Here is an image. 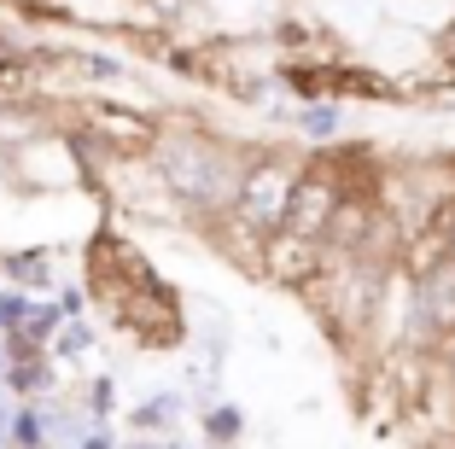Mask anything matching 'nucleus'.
Wrapping results in <instances>:
<instances>
[{
	"label": "nucleus",
	"instance_id": "nucleus-6",
	"mask_svg": "<svg viewBox=\"0 0 455 449\" xmlns=\"http://www.w3.org/2000/svg\"><path fill=\"white\" fill-rule=\"evenodd\" d=\"M0 175H6L12 187H24V193H70V187H88V175H82L65 129L41 134V140L18 146V152H0Z\"/></svg>",
	"mask_w": 455,
	"mask_h": 449
},
{
	"label": "nucleus",
	"instance_id": "nucleus-23",
	"mask_svg": "<svg viewBox=\"0 0 455 449\" xmlns=\"http://www.w3.org/2000/svg\"><path fill=\"white\" fill-rule=\"evenodd\" d=\"M0 385H6V357H0Z\"/></svg>",
	"mask_w": 455,
	"mask_h": 449
},
{
	"label": "nucleus",
	"instance_id": "nucleus-13",
	"mask_svg": "<svg viewBox=\"0 0 455 449\" xmlns=\"http://www.w3.org/2000/svg\"><path fill=\"white\" fill-rule=\"evenodd\" d=\"M199 437H204L211 449L240 444V437H245V409H240V403H228V397L204 403V409H199Z\"/></svg>",
	"mask_w": 455,
	"mask_h": 449
},
{
	"label": "nucleus",
	"instance_id": "nucleus-8",
	"mask_svg": "<svg viewBox=\"0 0 455 449\" xmlns=\"http://www.w3.org/2000/svg\"><path fill=\"white\" fill-rule=\"evenodd\" d=\"M339 198H345V187H339L333 175L304 152V170H298L292 193H286L281 228H292V234H304V239H322L327 222H333V211H339Z\"/></svg>",
	"mask_w": 455,
	"mask_h": 449
},
{
	"label": "nucleus",
	"instance_id": "nucleus-12",
	"mask_svg": "<svg viewBox=\"0 0 455 449\" xmlns=\"http://www.w3.org/2000/svg\"><path fill=\"white\" fill-rule=\"evenodd\" d=\"M181 421H188V391H152L147 403L129 409V432L140 437H170Z\"/></svg>",
	"mask_w": 455,
	"mask_h": 449
},
{
	"label": "nucleus",
	"instance_id": "nucleus-1",
	"mask_svg": "<svg viewBox=\"0 0 455 449\" xmlns=\"http://www.w3.org/2000/svg\"><path fill=\"white\" fill-rule=\"evenodd\" d=\"M251 158V146H234L222 129H211L193 111H158V140L147 146V164L193 216V228H204L211 216H222L234 204L240 170Z\"/></svg>",
	"mask_w": 455,
	"mask_h": 449
},
{
	"label": "nucleus",
	"instance_id": "nucleus-11",
	"mask_svg": "<svg viewBox=\"0 0 455 449\" xmlns=\"http://www.w3.org/2000/svg\"><path fill=\"white\" fill-rule=\"evenodd\" d=\"M292 134L304 140V152L333 146L339 134H345V100H309V106H292Z\"/></svg>",
	"mask_w": 455,
	"mask_h": 449
},
{
	"label": "nucleus",
	"instance_id": "nucleus-18",
	"mask_svg": "<svg viewBox=\"0 0 455 449\" xmlns=\"http://www.w3.org/2000/svg\"><path fill=\"white\" fill-rule=\"evenodd\" d=\"M53 304H59V316H65V321H82V316H88V286H82V280H59Z\"/></svg>",
	"mask_w": 455,
	"mask_h": 449
},
{
	"label": "nucleus",
	"instance_id": "nucleus-20",
	"mask_svg": "<svg viewBox=\"0 0 455 449\" xmlns=\"http://www.w3.org/2000/svg\"><path fill=\"white\" fill-rule=\"evenodd\" d=\"M432 357H438V368L450 373V385H455V333H450V339H438V350H432Z\"/></svg>",
	"mask_w": 455,
	"mask_h": 449
},
{
	"label": "nucleus",
	"instance_id": "nucleus-3",
	"mask_svg": "<svg viewBox=\"0 0 455 449\" xmlns=\"http://www.w3.org/2000/svg\"><path fill=\"white\" fill-rule=\"evenodd\" d=\"M106 321L134 339L140 350H181L193 339V321H188V304L170 280H152V286H129L117 304L106 309Z\"/></svg>",
	"mask_w": 455,
	"mask_h": 449
},
{
	"label": "nucleus",
	"instance_id": "nucleus-21",
	"mask_svg": "<svg viewBox=\"0 0 455 449\" xmlns=\"http://www.w3.org/2000/svg\"><path fill=\"white\" fill-rule=\"evenodd\" d=\"M76 449H117V437H111V426H94V432L82 437Z\"/></svg>",
	"mask_w": 455,
	"mask_h": 449
},
{
	"label": "nucleus",
	"instance_id": "nucleus-10",
	"mask_svg": "<svg viewBox=\"0 0 455 449\" xmlns=\"http://www.w3.org/2000/svg\"><path fill=\"white\" fill-rule=\"evenodd\" d=\"M0 391L12 397V403H41V397L59 391V362L47 350H29V357H12L6 362V385Z\"/></svg>",
	"mask_w": 455,
	"mask_h": 449
},
{
	"label": "nucleus",
	"instance_id": "nucleus-15",
	"mask_svg": "<svg viewBox=\"0 0 455 449\" xmlns=\"http://www.w3.org/2000/svg\"><path fill=\"white\" fill-rule=\"evenodd\" d=\"M6 449H47V421H41V403H12V421H6Z\"/></svg>",
	"mask_w": 455,
	"mask_h": 449
},
{
	"label": "nucleus",
	"instance_id": "nucleus-22",
	"mask_svg": "<svg viewBox=\"0 0 455 449\" xmlns=\"http://www.w3.org/2000/svg\"><path fill=\"white\" fill-rule=\"evenodd\" d=\"M432 222L443 228V245H450V257H455V204H443V211L432 216Z\"/></svg>",
	"mask_w": 455,
	"mask_h": 449
},
{
	"label": "nucleus",
	"instance_id": "nucleus-2",
	"mask_svg": "<svg viewBox=\"0 0 455 449\" xmlns=\"http://www.w3.org/2000/svg\"><path fill=\"white\" fill-rule=\"evenodd\" d=\"M386 280H391V269L327 252V269L309 286H298V298L315 309V321L327 327V339L345 357L356 350L362 362H374V321H379V304H386Z\"/></svg>",
	"mask_w": 455,
	"mask_h": 449
},
{
	"label": "nucleus",
	"instance_id": "nucleus-16",
	"mask_svg": "<svg viewBox=\"0 0 455 449\" xmlns=\"http://www.w3.org/2000/svg\"><path fill=\"white\" fill-rule=\"evenodd\" d=\"M59 327H65V316H59V304H53V298H29L24 321H18L12 333H18V339H29V344H36V350H47Z\"/></svg>",
	"mask_w": 455,
	"mask_h": 449
},
{
	"label": "nucleus",
	"instance_id": "nucleus-4",
	"mask_svg": "<svg viewBox=\"0 0 455 449\" xmlns=\"http://www.w3.org/2000/svg\"><path fill=\"white\" fill-rule=\"evenodd\" d=\"M59 123H70V129H82L88 140H100L111 158H147V146L158 140V111L111 100V93L65 100V106H59Z\"/></svg>",
	"mask_w": 455,
	"mask_h": 449
},
{
	"label": "nucleus",
	"instance_id": "nucleus-14",
	"mask_svg": "<svg viewBox=\"0 0 455 449\" xmlns=\"http://www.w3.org/2000/svg\"><path fill=\"white\" fill-rule=\"evenodd\" d=\"M94 344H100V327L88 316L82 321H65V327L53 333V344H47V357L65 368V362H82V357H94Z\"/></svg>",
	"mask_w": 455,
	"mask_h": 449
},
{
	"label": "nucleus",
	"instance_id": "nucleus-7",
	"mask_svg": "<svg viewBox=\"0 0 455 449\" xmlns=\"http://www.w3.org/2000/svg\"><path fill=\"white\" fill-rule=\"evenodd\" d=\"M322 269H327V245L292 234V228H268L263 245H257V280H268V286H281V292L309 286Z\"/></svg>",
	"mask_w": 455,
	"mask_h": 449
},
{
	"label": "nucleus",
	"instance_id": "nucleus-5",
	"mask_svg": "<svg viewBox=\"0 0 455 449\" xmlns=\"http://www.w3.org/2000/svg\"><path fill=\"white\" fill-rule=\"evenodd\" d=\"M298 170H304V158L286 152V146H251V158H245V170H240V187H234V204H228V211L240 216L245 228H257V234L281 228V211H286V193H292Z\"/></svg>",
	"mask_w": 455,
	"mask_h": 449
},
{
	"label": "nucleus",
	"instance_id": "nucleus-24",
	"mask_svg": "<svg viewBox=\"0 0 455 449\" xmlns=\"http://www.w3.org/2000/svg\"><path fill=\"white\" fill-rule=\"evenodd\" d=\"M222 449H240V444H222Z\"/></svg>",
	"mask_w": 455,
	"mask_h": 449
},
{
	"label": "nucleus",
	"instance_id": "nucleus-9",
	"mask_svg": "<svg viewBox=\"0 0 455 449\" xmlns=\"http://www.w3.org/2000/svg\"><path fill=\"white\" fill-rule=\"evenodd\" d=\"M59 252L53 245H12L0 252V286H18L29 298H53L59 292Z\"/></svg>",
	"mask_w": 455,
	"mask_h": 449
},
{
	"label": "nucleus",
	"instance_id": "nucleus-17",
	"mask_svg": "<svg viewBox=\"0 0 455 449\" xmlns=\"http://www.w3.org/2000/svg\"><path fill=\"white\" fill-rule=\"evenodd\" d=\"M82 414H88V426H111V414H117V380L111 373H94V380L82 385Z\"/></svg>",
	"mask_w": 455,
	"mask_h": 449
},
{
	"label": "nucleus",
	"instance_id": "nucleus-19",
	"mask_svg": "<svg viewBox=\"0 0 455 449\" xmlns=\"http://www.w3.org/2000/svg\"><path fill=\"white\" fill-rule=\"evenodd\" d=\"M24 309H29V292H18V286H0V333H12L18 321H24Z\"/></svg>",
	"mask_w": 455,
	"mask_h": 449
}]
</instances>
